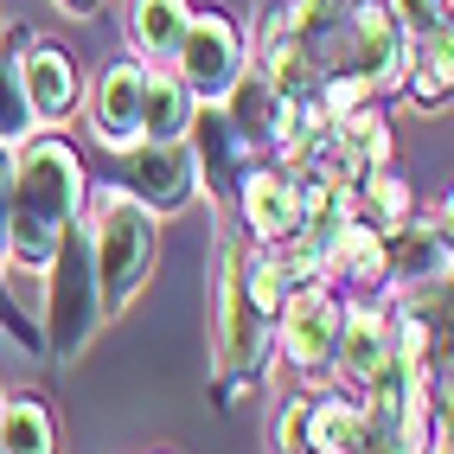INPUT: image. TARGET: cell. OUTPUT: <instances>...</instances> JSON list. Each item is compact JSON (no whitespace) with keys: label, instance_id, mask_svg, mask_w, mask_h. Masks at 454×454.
Masks as SVG:
<instances>
[{"label":"cell","instance_id":"cell-1","mask_svg":"<svg viewBox=\"0 0 454 454\" xmlns=\"http://www.w3.org/2000/svg\"><path fill=\"white\" fill-rule=\"evenodd\" d=\"M83 192H90L83 154L58 129H39L13 147V199L7 231H0V276H13V288H26V276L33 282L45 276L58 237L83 218Z\"/></svg>","mask_w":454,"mask_h":454},{"label":"cell","instance_id":"cell-2","mask_svg":"<svg viewBox=\"0 0 454 454\" xmlns=\"http://www.w3.org/2000/svg\"><path fill=\"white\" fill-rule=\"evenodd\" d=\"M83 237H90V262H97V288H103V314H129L135 294L154 276L160 256V218L147 205H135L122 186H90L83 192Z\"/></svg>","mask_w":454,"mask_h":454},{"label":"cell","instance_id":"cell-3","mask_svg":"<svg viewBox=\"0 0 454 454\" xmlns=\"http://www.w3.org/2000/svg\"><path fill=\"white\" fill-rule=\"evenodd\" d=\"M39 301H45L39 340H45L51 358H77L103 333L109 314H103V288H97V262H90L83 224H71L65 237H58V250H51L45 276H39Z\"/></svg>","mask_w":454,"mask_h":454},{"label":"cell","instance_id":"cell-4","mask_svg":"<svg viewBox=\"0 0 454 454\" xmlns=\"http://www.w3.org/2000/svg\"><path fill=\"white\" fill-rule=\"evenodd\" d=\"M250 65V26H237L224 7H192L179 51L167 58V71L186 83L192 103H224V90L244 77Z\"/></svg>","mask_w":454,"mask_h":454},{"label":"cell","instance_id":"cell-5","mask_svg":"<svg viewBox=\"0 0 454 454\" xmlns=\"http://www.w3.org/2000/svg\"><path fill=\"white\" fill-rule=\"evenodd\" d=\"M211 352H218V378L224 384H250L262 365L276 358V320L256 314L244 288H237V262H231V237L218 244V288H211Z\"/></svg>","mask_w":454,"mask_h":454},{"label":"cell","instance_id":"cell-6","mask_svg":"<svg viewBox=\"0 0 454 454\" xmlns=\"http://www.w3.org/2000/svg\"><path fill=\"white\" fill-rule=\"evenodd\" d=\"M340 308L346 294L326 288V282H294L282 314H276V358L301 378V384H320L333 378V346H340Z\"/></svg>","mask_w":454,"mask_h":454},{"label":"cell","instance_id":"cell-7","mask_svg":"<svg viewBox=\"0 0 454 454\" xmlns=\"http://www.w3.org/2000/svg\"><path fill=\"white\" fill-rule=\"evenodd\" d=\"M397 365V333H390V294H346L340 308V346H333V378L340 390H372Z\"/></svg>","mask_w":454,"mask_h":454},{"label":"cell","instance_id":"cell-8","mask_svg":"<svg viewBox=\"0 0 454 454\" xmlns=\"http://www.w3.org/2000/svg\"><path fill=\"white\" fill-rule=\"evenodd\" d=\"M115 186H122L135 205H147L154 218H167V211H186L192 199H205L192 141H141V147H129V173L115 179Z\"/></svg>","mask_w":454,"mask_h":454},{"label":"cell","instance_id":"cell-9","mask_svg":"<svg viewBox=\"0 0 454 454\" xmlns=\"http://www.w3.org/2000/svg\"><path fill=\"white\" fill-rule=\"evenodd\" d=\"M448 211H416L410 224L384 237V294H422L448 288Z\"/></svg>","mask_w":454,"mask_h":454},{"label":"cell","instance_id":"cell-10","mask_svg":"<svg viewBox=\"0 0 454 454\" xmlns=\"http://www.w3.org/2000/svg\"><path fill=\"white\" fill-rule=\"evenodd\" d=\"M20 90H26V109H33L39 129H65L71 115H77V103H83L77 58L58 45V39L20 33Z\"/></svg>","mask_w":454,"mask_h":454},{"label":"cell","instance_id":"cell-11","mask_svg":"<svg viewBox=\"0 0 454 454\" xmlns=\"http://www.w3.org/2000/svg\"><path fill=\"white\" fill-rule=\"evenodd\" d=\"M231 205H237V218H244V231L256 244H282V237H294L308 224V186L288 167H244Z\"/></svg>","mask_w":454,"mask_h":454},{"label":"cell","instance_id":"cell-12","mask_svg":"<svg viewBox=\"0 0 454 454\" xmlns=\"http://www.w3.org/2000/svg\"><path fill=\"white\" fill-rule=\"evenodd\" d=\"M320 282L340 294H384V231L365 218H346L320 237Z\"/></svg>","mask_w":454,"mask_h":454},{"label":"cell","instance_id":"cell-13","mask_svg":"<svg viewBox=\"0 0 454 454\" xmlns=\"http://www.w3.org/2000/svg\"><path fill=\"white\" fill-rule=\"evenodd\" d=\"M141 83H147L141 58H115L97 77V90H90V129H97V141L115 147V154L141 147Z\"/></svg>","mask_w":454,"mask_h":454},{"label":"cell","instance_id":"cell-14","mask_svg":"<svg viewBox=\"0 0 454 454\" xmlns=\"http://www.w3.org/2000/svg\"><path fill=\"white\" fill-rule=\"evenodd\" d=\"M358 429H365V403L352 390H308L301 454H358Z\"/></svg>","mask_w":454,"mask_h":454},{"label":"cell","instance_id":"cell-15","mask_svg":"<svg viewBox=\"0 0 454 454\" xmlns=\"http://www.w3.org/2000/svg\"><path fill=\"white\" fill-rule=\"evenodd\" d=\"M192 20V0H129V58H141V65H167V58L179 51V33H186Z\"/></svg>","mask_w":454,"mask_h":454},{"label":"cell","instance_id":"cell-16","mask_svg":"<svg viewBox=\"0 0 454 454\" xmlns=\"http://www.w3.org/2000/svg\"><path fill=\"white\" fill-rule=\"evenodd\" d=\"M0 454H65L58 410L39 397V390H13V397H0Z\"/></svg>","mask_w":454,"mask_h":454},{"label":"cell","instance_id":"cell-17","mask_svg":"<svg viewBox=\"0 0 454 454\" xmlns=\"http://www.w3.org/2000/svg\"><path fill=\"white\" fill-rule=\"evenodd\" d=\"M199 103L186 97L167 65H147V83H141V141H186Z\"/></svg>","mask_w":454,"mask_h":454},{"label":"cell","instance_id":"cell-18","mask_svg":"<svg viewBox=\"0 0 454 454\" xmlns=\"http://www.w3.org/2000/svg\"><path fill=\"white\" fill-rule=\"evenodd\" d=\"M358 218H365L372 231H397V224H410L416 218V211H422V199H416V186H410V179L397 173V167H378V173H365V179H358Z\"/></svg>","mask_w":454,"mask_h":454},{"label":"cell","instance_id":"cell-19","mask_svg":"<svg viewBox=\"0 0 454 454\" xmlns=\"http://www.w3.org/2000/svg\"><path fill=\"white\" fill-rule=\"evenodd\" d=\"M448 90H454V39L442 33V39H416L410 45V71H403V97L416 103V109H442L448 103Z\"/></svg>","mask_w":454,"mask_h":454},{"label":"cell","instance_id":"cell-20","mask_svg":"<svg viewBox=\"0 0 454 454\" xmlns=\"http://www.w3.org/2000/svg\"><path fill=\"white\" fill-rule=\"evenodd\" d=\"M39 135L33 109H26V90H20V33H0V141H26Z\"/></svg>","mask_w":454,"mask_h":454},{"label":"cell","instance_id":"cell-21","mask_svg":"<svg viewBox=\"0 0 454 454\" xmlns=\"http://www.w3.org/2000/svg\"><path fill=\"white\" fill-rule=\"evenodd\" d=\"M282 7H288V26L314 45V39L333 33V26H346L358 7H365V0H282Z\"/></svg>","mask_w":454,"mask_h":454},{"label":"cell","instance_id":"cell-22","mask_svg":"<svg viewBox=\"0 0 454 454\" xmlns=\"http://www.w3.org/2000/svg\"><path fill=\"white\" fill-rule=\"evenodd\" d=\"M390 13H397V26L410 39H442L448 33V0H384Z\"/></svg>","mask_w":454,"mask_h":454},{"label":"cell","instance_id":"cell-23","mask_svg":"<svg viewBox=\"0 0 454 454\" xmlns=\"http://www.w3.org/2000/svg\"><path fill=\"white\" fill-rule=\"evenodd\" d=\"M301 435H308V390H294V397L276 410V422H269L276 454H301Z\"/></svg>","mask_w":454,"mask_h":454},{"label":"cell","instance_id":"cell-24","mask_svg":"<svg viewBox=\"0 0 454 454\" xmlns=\"http://www.w3.org/2000/svg\"><path fill=\"white\" fill-rule=\"evenodd\" d=\"M7 199H13V141H0V231H7Z\"/></svg>","mask_w":454,"mask_h":454},{"label":"cell","instance_id":"cell-25","mask_svg":"<svg viewBox=\"0 0 454 454\" xmlns=\"http://www.w3.org/2000/svg\"><path fill=\"white\" fill-rule=\"evenodd\" d=\"M51 7L65 13V20H97V13H103V0H51Z\"/></svg>","mask_w":454,"mask_h":454},{"label":"cell","instance_id":"cell-26","mask_svg":"<svg viewBox=\"0 0 454 454\" xmlns=\"http://www.w3.org/2000/svg\"><path fill=\"white\" fill-rule=\"evenodd\" d=\"M0 33H7V20H0Z\"/></svg>","mask_w":454,"mask_h":454},{"label":"cell","instance_id":"cell-27","mask_svg":"<svg viewBox=\"0 0 454 454\" xmlns=\"http://www.w3.org/2000/svg\"><path fill=\"white\" fill-rule=\"evenodd\" d=\"M0 397H7V390H0Z\"/></svg>","mask_w":454,"mask_h":454}]
</instances>
